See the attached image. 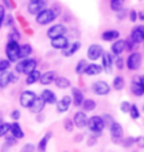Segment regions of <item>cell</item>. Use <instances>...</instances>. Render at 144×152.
I'll list each match as a JSON object with an SVG mask.
<instances>
[{"mask_svg":"<svg viewBox=\"0 0 144 152\" xmlns=\"http://www.w3.org/2000/svg\"><path fill=\"white\" fill-rule=\"evenodd\" d=\"M37 66H38V62L34 58H24L19 59L17 62L16 66H15V70L18 74H29L32 71L36 70Z\"/></svg>","mask_w":144,"mask_h":152,"instance_id":"cell-1","label":"cell"},{"mask_svg":"<svg viewBox=\"0 0 144 152\" xmlns=\"http://www.w3.org/2000/svg\"><path fill=\"white\" fill-rule=\"evenodd\" d=\"M56 17H57V15L56 14V12H54L53 9L45 8L36 15V22L38 23L39 25L45 26V25L50 24L51 22H53Z\"/></svg>","mask_w":144,"mask_h":152,"instance_id":"cell-2","label":"cell"},{"mask_svg":"<svg viewBox=\"0 0 144 152\" xmlns=\"http://www.w3.org/2000/svg\"><path fill=\"white\" fill-rule=\"evenodd\" d=\"M19 42H18V41H14V39H9L7 45H6V56L11 63L17 62L19 60Z\"/></svg>","mask_w":144,"mask_h":152,"instance_id":"cell-3","label":"cell"},{"mask_svg":"<svg viewBox=\"0 0 144 152\" xmlns=\"http://www.w3.org/2000/svg\"><path fill=\"white\" fill-rule=\"evenodd\" d=\"M87 126L92 132L101 133L103 132V129H105L106 126L102 117H100V115H93L90 118H88Z\"/></svg>","mask_w":144,"mask_h":152,"instance_id":"cell-4","label":"cell"},{"mask_svg":"<svg viewBox=\"0 0 144 152\" xmlns=\"http://www.w3.org/2000/svg\"><path fill=\"white\" fill-rule=\"evenodd\" d=\"M142 63V54L138 51H132L126 59V66L131 71L137 70L140 68Z\"/></svg>","mask_w":144,"mask_h":152,"instance_id":"cell-5","label":"cell"},{"mask_svg":"<svg viewBox=\"0 0 144 152\" xmlns=\"http://www.w3.org/2000/svg\"><path fill=\"white\" fill-rule=\"evenodd\" d=\"M102 68L103 71H105L107 74H112L114 69V57L113 54L109 51H104L102 56Z\"/></svg>","mask_w":144,"mask_h":152,"instance_id":"cell-6","label":"cell"},{"mask_svg":"<svg viewBox=\"0 0 144 152\" xmlns=\"http://www.w3.org/2000/svg\"><path fill=\"white\" fill-rule=\"evenodd\" d=\"M92 91L94 92V94H96L98 96H106L111 91V86L108 84V82L99 80L93 83V85H92Z\"/></svg>","mask_w":144,"mask_h":152,"instance_id":"cell-7","label":"cell"},{"mask_svg":"<svg viewBox=\"0 0 144 152\" xmlns=\"http://www.w3.org/2000/svg\"><path fill=\"white\" fill-rule=\"evenodd\" d=\"M104 53V48L99 44H93L88 48L87 50V57L91 61H96L101 58Z\"/></svg>","mask_w":144,"mask_h":152,"instance_id":"cell-8","label":"cell"},{"mask_svg":"<svg viewBox=\"0 0 144 152\" xmlns=\"http://www.w3.org/2000/svg\"><path fill=\"white\" fill-rule=\"evenodd\" d=\"M36 98H37V95L33 91H30V90L24 91L20 95V105L22 106L23 108L29 109L31 106H32L34 101L36 100Z\"/></svg>","mask_w":144,"mask_h":152,"instance_id":"cell-9","label":"cell"},{"mask_svg":"<svg viewBox=\"0 0 144 152\" xmlns=\"http://www.w3.org/2000/svg\"><path fill=\"white\" fill-rule=\"evenodd\" d=\"M67 32V28L62 24H56V25L51 26L50 29L48 30L47 35L48 39H54L60 36H65Z\"/></svg>","mask_w":144,"mask_h":152,"instance_id":"cell-10","label":"cell"},{"mask_svg":"<svg viewBox=\"0 0 144 152\" xmlns=\"http://www.w3.org/2000/svg\"><path fill=\"white\" fill-rule=\"evenodd\" d=\"M19 79V76H15L13 72L10 71H3L0 72V89H4L10 83H13Z\"/></svg>","mask_w":144,"mask_h":152,"instance_id":"cell-11","label":"cell"},{"mask_svg":"<svg viewBox=\"0 0 144 152\" xmlns=\"http://www.w3.org/2000/svg\"><path fill=\"white\" fill-rule=\"evenodd\" d=\"M81 45L82 44L78 41L68 42V45H67L63 50H61V54L65 57H70V56H74V54L81 48Z\"/></svg>","mask_w":144,"mask_h":152,"instance_id":"cell-12","label":"cell"},{"mask_svg":"<svg viewBox=\"0 0 144 152\" xmlns=\"http://www.w3.org/2000/svg\"><path fill=\"white\" fill-rule=\"evenodd\" d=\"M110 133H111L112 139H114L115 141L121 140V139L124 137V129H122V126H121V124L113 121V123L110 124Z\"/></svg>","mask_w":144,"mask_h":152,"instance_id":"cell-13","label":"cell"},{"mask_svg":"<svg viewBox=\"0 0 144 152\" xmlns=\"http://www.w3.org/2000/svg\"><path fill=\"white\" fill-rule=\"evenodd\" d=\"M130 39L137 45L143 42V41H144V27L143 26L134 27L132 29V31H131Z\"/></svg>","mask_w":144,"mask_h":152,"instance_id":"cell-14","label":"cell"},{"mask_svg":"<svg viewBox=\"0 0 144 152\" xmlns=\"http://www.w3.org/2000/svg\"><path fill=\"white\" fill-rule=\"evenodd\" d=\"M126 44H125V39H115V42L112 45L111 47V50H112V54L115 56H121V54L124 53V51L126 50Z\"/></svg>","mask_w":144,"mask_h":152,"instance_id":"cell-15","label":"cell"},{"mask_svg":"<svg viewBox=\"0 0 144 152\" xmlns=\"http://www.w3.org/2000/svg\"><path fill=\"white\" fill-rule=\"evenodd\" d=\"M87 123H88V117L84 112L79 111L75 114L74 118H73V124L78 129H84V127H86Z\"/></svg>","mask_w":144,"mask_h":152,"instance_id":"cell-16","label":"cell"},{"mask_svg":"<svg viewBox=\"0 0 144 152\" xmlns=\"http://www.w3.org/2000/svg\"><path fill=\"white\" fill-rule=\"evenodd\" d=\"M72 103V99L70 96H64L59 101H56V110L59 113H65L69 110V107Z\"/></svg>","mask_w":144,"mask_h":152,"instance_id":"cell-17","label":"cell"},{"mask_svg":"<svg viewBox=\"0 0 144 152\" xmlns=\"http://www.w3.org/2000/svg\"><path fill=\"white\" fill-rule=\"evenodd\" d=\"M71 95H72V102L75 107H81L82 103L84 101V94L83 92L77 87H73L71 89Z\"/></svg>","mask_w":144,"mask_h":152,"instance_id":"cell-18","label":"cell"},{"mask_svg":"<svg viewBox=\"0 0 144 152\" xmlns=\"http://www.w3.org/2000/svg\"><path fill=\"white\" fill-rule=\"evenodd\" d=\"M47 6V2L45 0H41V1L36 2H30L28 5V12L31 15H37L39 12H41L42 9L45 8Z\"/></svg>","mask_w":144,"mask_h":152,"instance_id":"cell-19","label":"cell"},{"mask_svg":"<svg viewBox=\"0 0 144 152\" xmlns=\"http://www.w3.org/2000/svg\"><path fill=\"white\" fill-rule=\"evenodd\" d=\"M68 39L65 36H60V37L50 39V45L53 48H56V50H63L68 45Z\"/></svg>","mask_w":144,"mask_h":152,"instance_id":"cell-20","label":"cell"},{"mask_svg":"<svg viewBox=\"0 0 144 152\" xmlns=\"http://www.w3.org/2000/svg\"><path fill=\"white\" fill-rule=\"evenodd\" d=\"M41 98L44 100V102L45 104H50V105H53L56 104L57 101V97L54 94V92H53L50 89H45L41 93Z\"/></svg>","mask_w":144,"mask_h":152,"instance_id":"cell-21","label":"cell"},{"mask_svg":"<svg viewBox=\"0 0 144 152\" xmlns=\"http://www.w3.org/2000/svg\"><path fill=\"white\" fill-rule=\"evenodd\" d=\"M56 76H57L56 71L50 70V71H47V72H45V73H42L39 81L42 85H50L54 81Z\"/></svg>","mask_w":144,"mask_h":152,"instance_id":"cell-22","label":"cell"},{"mask_svg":"<svg viewBox=\"0 0 144 152\" xmlns=\"http://www.w3.org/2000/svg\"><path fill=\"white\" fill-rule=\"evenodd\" d=\"M45 107V103L44 102V100H42L41 97H37L36 100L34 101L32 106H31L29 109L34 114H39L44 111Z\"/></svg>","mask_w":144,"mask_h":152,"instance_id":"cell-23","label":"cell"},{"mask_svg":"<svg viewBox=\"0 0 144 152\" xmlns=\"http://www.w3.org/2000/svg\"><path fill=\"white\" fill-rule=\"evenodd\" d=\"M9 132H11L12 136H14L16 139H22L24 138V136H25V133H24L22 127H21V126L17 121H15V123L10 124V129H9Z\"/></svg>","mask_w":144,"mask_h":152,"instance_id":"cell-24","label":"cell"},{"mask_svg":"<svg viewBox=\"0 0 144 152\" xmlns=\"http://www.w3.org/2000/svg\"><path fill=\"white\" fill-rule=\"evenodd\" d=\"M102 72H103L102 65L97 64V63H88L84 74H86L88 76H96L101 74Z\"/></svg>","mask_w":144,"mask_h":152,"instance_id":"cell-25","label":"cell"},{"mask_svg":"<svg viewBox=\"0 0 144 152\" xmlns=\"http://www.w3.org/2000/svg\"><path fill=\"white\" fill-rule=\"evenodd\" d=\"M119 36H121V34L116 30H108V31H105L102 34V39L105 42H113L118 39Z\"/></svg>","mask_w":144,"mask_h":152,"instance_id":"cell-26","label":"cell"},{"mask_svg":"<svg viewBox=\"0 0 144 152\" xmlns=\"http://www.w3.org/2000/svg\"><path fill=\"white\" fill-rule=\"evenodd\" d=\"M33 53V48L30 44H24L19 48V59L28 58Z\"/></svg>","mask_w":144,"mask_h":152,"instance_id":"cell-27","label":"cell"},{"mask_svg":"<svg viewBox=\"0 0 144 152\" xmlns=\"http://www.w3.org/2000/svg\"><path fill=\"white\" fill-rule=\"evenodd\" d=\"M53 82L56 86L59 89H67V88L71 86V82H70L69 79L66 77H62V76H56Z\"/></svg>","mask_w":144,"mask_h":152,"instance_id":"cell-28","label":"cell"},{"mask_svg":"<svg viewBox=\"0 0 144 152\" xmlns=\"http://www.w3.org/2000/svg\"><path fill=\"white\" fill-rule=\"evenodd\" d=\"M131 93L136 97H141L144 94V83H135V82H131L130 86Z\"/></svg>","mask_w":144,"mask_h":152,"instance_id":"cell-29","label":"cell"},{"mask_svg":"<svg viewBox=\"0 0 144 152\" xmlns=\"http://www.w3.org/2000/svg\"><path fill=\"white\" fill-rule=\"evenodd\" d=\"M41 71H39V70H34L32 71L31 73L29 74H27V78H26V84L27 85H33V84H35L37 83L39 80V78H41Z\"/></svg>","mask_w":144,"mask_h":152,"instance_id":"cell-30","label":"cell"},{"mask_svg":"<svg viewBox=\"0 0 144 152\" xmlns=\"http://www.w3.org/2000/svg\"><path fill=\"white\" fill-rule=\"evenodd\" d=\"M51 135H53V133L48 132L42 137V139L39 140L38 144V149L39 152H45V150H47V145L48 143V141H50V139L51 138Z\"/></svg>","mask_w":144,"mask_h":152,"instance_id":"cell-31","label":"cell"},{"mask_svg":"<svg viewBox=\"0 0 144 152\" xmlns=\"http://www.w3.org/2000/svg\"><path fill=\"white\" fill-rule=\"evenodd\" d=\"M125 86V81L122 76H115L114 81H113V87H114V89L116 90V91H121L124 88Z\"/></svg>","mask_w":144,"mask_h":152,"instance_id":"cell-32","label":"cell"},{"mask_svg":"<svg viewBox=\"0 0 144 152\" xmlns=\"http://www.w3.org/2000/svg\"><path fill=\"white\" fill-rule=\"evenodd\" d=\"M88 61L86 59H81L79 60L76 64V67H75V72L77 73L78 75H82L85 73V70L87 68V65H88Z\"/></svg>","mask_w":144,"mask_h":152,"instance_id":"cell-33","label":"cell"},{"mask_svg":"<svg viewBox=\"0 0 144 152\" xmlns=\"http://www.w3.org/2000/svg\"><path fill=\"white\" fill-rule=\"evenodd\" d=\"M82 107H83L84 109V111H86V112H92V111H94L95 109H96V102L94 101V100H92V99H86L85 100L84 99V101L83 103H82Z\"/></svg>","mask_w":144,"mask_h":152,"instance_id":"cell-34","label":"cell"},{"mask_svg":"<svg viewBox=\"0 0 144 152\" xmlns=\"http://www.w3.org/2000/svg\"><path fill=\"white\" fill-rule=\"evenodd\" d=\"M124 1V0H111V3H110L111 9L113 11H115V12L119 11L121 9H122Z\"/></svg>","mask_w":144,"mask_h":152,"instance_id":"cell-35","label":"cell"},{"mask_svg":"<svg viewBox=\"0 0 144 152\" xmlns=\"http://www.w3.org/2000/svg\"><path fill=\"white\" fill-rule=\"evenodd\" d=\"M128 113H129L130 118H132V120H137V118H140V112L135 104H132L130 106V109Z\"/></svg>","mask_w":144,"mask_h":152,"instance_id":"cell-36","label":"cell"},{"mask_svg":"<svg viewBox=\"0 0 144 152\" xmlns=\"http://www.w3.org/2000/svg\"><path fill=\"white\" fill-rule=\"evenodd\" d=\"M11 66V62L6 58V59H0V72L7 71Z\"/></svg>","mask_w":144,"mask_h":152,"instance_id":"cell-37","label":"cell"},{"mask_svg":"<svg viewBox=\"0 0 144 152\" xmlns=\"http://www.w3.org/2000/svg\"><path fill=\"white\" fill-rule=\"evenodd\" d=\"M9 129H10V124L3 123L1 126H0V137L5 136L6 134H7V133L9 132Z\"/></svg>","mask_w":144,"mask_h":152,"instance_id":"cell-38","label":"cell"},{"mask_svg":"<svg viewBox=\"0 0 144 152\" xmlns=\"http://www.w3.org/2000/svg\"><path fill=\"white\" fill-rule=\"evenodd\" d=\"M130 106H131V104L128 101H122L121 103V105H119V109H121V111L122 112V113L126 114L129 112Z\"/></svg>","mask_w":144,"mask_h":152,"instance_id":"cell-39","label":"cell"},{"mask_svg":"<svg viewBox=\"0 0 144 152\" xmlns=\"http://www.w3.org/2000/svg\"><path fill=\"white\" fill-rule=\"evenodd\" d=\"M63 126L67 132H72L73 129H74V124H73V121L70 120V118H66L63 123Z\"/></svg>","mask_w":144,"mask_h":152,"instance_id":"cell-40","label":"cell"},{"mask_svg":"<svg viewBox=\"0 0 144 152\" xmlns=\"http://www.w3.org/2000/svg\"><path fill=\"white\" fill-rule=\"evenodd\" d=\"M115 64L116 66V68L119 69V70H122L124 67V58H122L121 56H118L115 57Z\"/></svg>","mask_w":144,"mask_h":152,"instance_id":"cell-41","label":"cell"},{"mask_svg":"<svg viewBox=\"0 0 144 152\" xmlns=\"http://www.w3.org/2000/svg\"><path fill=\"white\" fill-rule=\"evenodd\" d=\"M125 44H126V48H127V50H130V51H132L134 48L137 47V44H135V42H134L130 38L125 39Z\"/></svg>","mask_w":144,"mask_h":152,"instance_id":"cell-42","label":"cell"},{"mask_svg":"<svg viewBox=\"0 0 144 152\" xmlns=\"http://www.w3.org/2000/svg\"><path fill=\"white\" fill-rule=\"evenodd\" d=\"M17 140L18 139H16L14 136H12V135L6 136V139H5L6 145H8V146H14V145L17 143Z\"/></svg>","mask_w":144,"mask_h":152,"instance_id":"cell-43","label":"cell"},{"mask_svg":"<svg viewBox=\"0 0 144 152\" xmlns=\"http://www.w3.org/2000/svg\"><path fill=\"white\" fill-rule=\"evenodd\" d=\"M35 150V145L33 143H27L22 147L20 152H34Z\"/></svg>","mask_w":144,"mask_h":152,"instance_id":"cell-44","label":"cell"},{"mask_svg":"<svg viewBox=\"0 0 144 152\" xmlns=\"http://www.w3.org/2000/svg\"><path fill=\"white\" fill-rule=\"evenodd\" d=\"M20 39V34L19 32L16 31L14 28L12 30V33L9 34V39H14V41H18Z\"/></svg>","mask_w":144,"mask_h":152,"instance_id":"cell-45","label":"cell"},{"mask_svg":"<svg viewBox=\"0 0 144 152\" xmlns=\"http://www.w3.org/2000/svg\"><path fill=\"white\" fill-rule=\"evenodd\" d=\"M13 17H12V15H5L4 17V20H3V23L5 24L6 26H12L13 25Z\"/></svg>","mask_w":144,"mask_h":152,"instance_id":"cell-46","label":"cell"},{"mask_svg":"<svg viewBox=\"0 0 144 152\" xmlns=\"http://www.w3.org/2000/svg\"><path fill=\"white\" fill-rule=\"evenodd\" d=\"M5 7L2 4H0V29H1V26L3 24V20H4L5 17Z\"/></svg>","mask_w":144,"mask_h":152,"instance_id":"cell-47","label":"cell"},{"mask_svg":"<svg viewBox=\"0 0 144 152\" xmlns=\"http://www.w3.org/2000/svg\"><path fill=\"white\" fill-rule=\"evenodd\" d=\"M137 18H138V16H137V12L135 10H131L129 12V19L132 23H135Z\"/></svg>","mask_w":144,"mask_h":152,"instance_id":"cell-48","label":"cell"},{"mask_svg":"<svg viewBox=\"0 0 144 152\" xmlns=\"http://www.w3.org/2000/svg\"><path fill=\"white\" fill-rule=\"evenodd\" d=\"M134 142H136V139H134V138H132V137H128V138H126L124 140V145L125 147H129V146H131Z\"/></svg>","mask_w":144,"mask_h":152,"instance_id":"cell-49","label":"cell"},{"mask_svg":"<svg viewBox=\"0 0 144 152\" xmlns=\"http://www.w3.org/2000/svg\"><path fill=\"white\" fill-rule=\"evenodd\" d=\"M11 118H13L14 121H18L21 118V112L19 110H14L11 113Z\"/></svg>","mask_w":144,"mask_h":152,"instance_id":"cell-50","label":"cell"},{"mask_svg":"<svg viewBox=\"0 0 144 152\" xmlns=\"http://www.w3.org/2000/svg\"><path fill=\"white\" fill-rule=\"evenodd\" d=\"M103 121H104V123H105V126L107 124H111L113 121H114V118H113L111 115H108V114H106V115H104V117H103Z\"/></svg>","mask_w":144,"mask_h":152,"instance_id":"cell-51","label":"cell"},{"mask_svg":"<svg viewBox=\"0 0 144 152\" xmlns=\"http://www.w3.org/2000/svg\"><path fill=\"white\" fill-rule=\"evenodd\" d=\"M126 12L127 11L125 10V9L122 8L119 11H118V15H116V16H118V18L119 20H122L125 16H126Z\"/></svg>","mask_w":144,"mask_h":152,"instance_id":"cell-52","label":"cell"},{"mask_svg":"<svg viewBox=\"0 0 144 152\" xmlns=\"http://www.w3.org/2000/svg\"><path fill=\"white\" fill-rule=\"evenodd\" d=\"M137 16H139V20L143 21V12H137Z\"/></svg>","mask_w":144,"mask_h":152,"instance_id":"cell-53","label":"cell"},{"mask_svg":"<svg viewBox=\"0 0 144 152\" xmlns=\"http://www.w3.org/2000/svg\"><path fill=\"white\" fill-rule=\"evenodd\" d=\"M3 2H4V5H5L7 8H11L10 2H8V0H3Z\"/></svg>","mask_w":144,"mask_h":152,"instance_id":"cell-54","label":"cell"},{"mask_svg":"<svg viewBox=\"0 0 144 152\" xmlns=\"http://www.w3.org/2000/svg\"><path fill=\"white\" fill-rule=\"evenodd\" d=\"M4 123V121H3V117H2V115H1V113H0V126Z\"/></svg>","mask_w":144,"mask_h":152,"instance_id":"cell-55","label":"cell"},{"mask_svg":"<svg viewBox=\"0 0 144 152\" xmlns=\"http://www.w3.org/2000/svg\"><path fill=\"white\" fill-rule=\"evenodd\" d=\"M36 1H41V0H30V2H36Z\"/></svg>","mask_w":144,"mask_h":152,"instance_id":"cell-56","label":"cell"},{"mask_svg":"<svg viewBox=\"0 0 144 152\" xmlns=\"http://www.w3.org/2000/svg\"><path fill=\"white\" fill-rule=\"evenodd\" d=\"M65 152H66V151H65Z\"/></svg>","mask_w":144,"mask_h":152,"instance_id":"cell-57","label":"cell"}]
</instances>
